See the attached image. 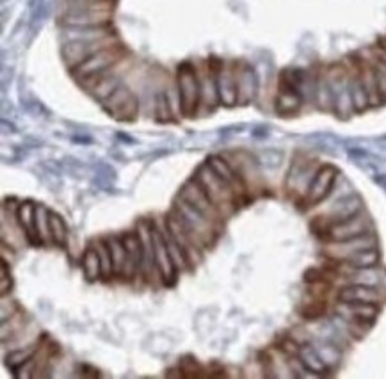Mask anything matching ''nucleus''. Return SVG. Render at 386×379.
<instances>
[{
    "instance_id": "nucleus-15",
    "label": "nucleus",
    "mask_w": 386,
    "mask_h": 379,
    "mask_svg": "<svg viewBox=\"0 0 386 379\" xmlns=\"http://www.w3.org/2000/svg\"><path fill=\"white\" fill-rule=\"evenodd\" d=\"M217 89L221 105L235 107L237 103V61L217 59Z\"/></svg>"
},
{
    "instance_id": "nucleus-12",
    "label": "nucleus",
    "mask_w": 386,
    "mask_h": 379,
    "mask_svg": "<svg viewBox=\"0 0 386 379\" xmlns=\"http://www.w3.org/2000/svg\"><path fill=\"white\" fill-rule=\"evenodd\" d=\"M377 248V239L372 232L363 234L360 237L348 239V241L338 242H324V256L330 260H345L355 253L363 251V249Z\"/></svg>"
},
{
    "instance_id": "nucleus-5",
    "label": "nucleus",
    "mask_w": 386,
    "mask_h": 379,
    "mask_svg": "<svg viewBox=\"0 0 386 379\" xmlns=\"http://www.w3.org/2000/svg\"><path fill=\"white\" fill-rule=\"evenodd\" d=\"M125 57H128V50L125 48L120 41V43H116V45L107 46V48L100 50L98 53L89 57L88 61H84V63L78 64L77 68L70 70V73H71V77L78 82V81H82V78L91 77V75H96V73H102V71H107V70H110V68L118 66Z\"/></svg>"
},
{
    "instance_id": "nucleus-31",
    "label": "nucleus",
    "mask_w": 386,
    "mask_h": 379,
    "mask_svg": "<svg viewBox=\"0 0 386 379\" xmlns=\"http://www.w3.org/2000/svg\"><path fill=\"white\" fill-rule=\"evenodd\" d=\"M28 316L20 308V312L14 313L13 317H9L7 321H2V342L11 341V338L16 337L18 333L25 330L28 326Z\"/></svg>"
},
{
    "instance_id": "nucleus-40",
    "label": "nucleus",
    "mask_w": 386,
    "mask_h": 379,
    "mask_svg": "<svg viewBox=\"0 0 386 379\" xmlns=\"http://www.w3.org/2000/svg\"><path fill=\"white\" fill-rule=\"evenodd\" d=\"M380 45H381V46H383V48L386 50V38H383V39H380Z\"/></svg>"
},
{
    "instance_id": "nucleus-28",
    "label": "nucleus",
    "mask_w": 386,
    "mask_h": 379,
    "mask_svg": "<svg viewBox=\"0 0 386 379\" xmlns=\"http://www.w3.org/2000/svg\"><path fill=\"white\" fill-rule=\"evenodd\" d=\"M82 269H84V276L88 281H98L102 280V266H100L98 251L93 244L85 248L84 255H82Z\"/></svg>"
},
{
    "instance_id": "nucleus-17",
    "label": "nucleus",
    "mask_w": 386,
    "mask_h": 379,
    "mask_svg": "<svg viewBox=\"0 0 386 379\" xmlns=\"http://www.w3.org/2000/svg\"><path fill=\"white\" fill-rule=\"evenodd\" d=\"M338 303H369V305H381L385 299L383 291L374 285H342L337 292Z\"/></svg>"
},
{
    "instance_id": "nucleus-34",
    "label": "nucleus",
    "mask_w": 386,
    "mask_h": 379,
    "mask_svg": "<svg viewBox=\"0 0 386 379\" xmlns=\"http://www.w3.org/2000/svg\"><path fill=\"white\" fill-rule=\"evenodd\" d=\"M313 346H315L317 353H319V356L323 358V362L326 363L330 369H335V367L340 365L342 353L337 344H333V342H320V344H313Z\"/></svg>"
},
{
    "instance_id": "nucleus-19",
    "label": "nucleus",
    "mask_w": 386,
    "mask_h": 379,
    "mask_svg": "<svg viewBox=\"0 0 386 379\" xmlns=\"http://www.w3.org/2000/svg\"><path fill=\"white\" fill-rule=\"evenodd\" d=\"M355 61H356V68H358V75H360V78H362L363 88H365L367 95H369L370 107H380L381 103H385V100H383V96H381L380 84H377V77H376V71H374L372 63H370L369 57H367L363 52L358 53V56H355Z\"/></svg>"
},
{
    "instance_id": "nucleus-2",
    "label": "nucleus",
    "mask_w": 386,
    "mask_h": 379,
    "mask_svg": "<svg viewBox=\"0 0 386 379\" xmlns=\"http://www.w3.org/2000/svg\"><path fill=\"white\" fill-rule=\"evenodd\" d=\"M194 178L198 180V184L205 189L209 198L212 199L214 205L219 209V212L223 214L224 219L234 216L235 210L241 207L237 202V196L231 191L230 185H228L226 182L210 167L209 162L202 164V166L198 167V171L194 173Z\"/></svg>"
},
{
    "instance_id": "nucleus-11",
    "label": "nucleus",
    "mask_w": 386,
    "mask_h": 379,
    "mask_svg": "<svg viewBox=\"0 0 386 379\" xmlns=\"http://www.w3.org/2000/svg\"><path fill=\"white\" fill-rule=\"evenodd\" d=\"M198 75L202 85V107L207 110H214L221 105L219 89H217V59H205L199 63Z\"/></svg>"
},
{
    "instance_id": "nucleus-24",
    "label": "nucleus",
    "mask_w": 386,
    "mask_h": 379,
    "mask_svg": "<svg viewBox=\"0 0 386 379\" xmlns=\"http://www.w3.org/2000/svg\"><path fill=\"white\" fill-rule=\"evenodd\" d=\"M299 360H301L303 367H305L312 376H326V374L330 373V367L323 362L313 342H306V344L301 346Z\"/></svg>"
},
{
    "instance_id": "nucleus-39",
    "label": "nucleus",
    "mask_w": 386,
    "mask_h": 379,
    "mask_svg": "<svg viewBox=\"0 0 386 379\" xmlns=\"http://www.w3.org/2000/svg\"><path fill=\"white\" fill-rule=\"evenodd\" d=\"M91 2H100V0H64V4H91Z\"/></svg>"
},
{
    "instance_id": "nucleus-21",
    "label": "nucleus",
    "mask_w": 386,
    "mask_h": 379,
    "mask_svg": "<svg viewBox=\"0 0 386 379\" xmlns=\"http://www.w3.org/2000/svg\"><path fill=\"white\" fill-rule=\"evenodd\" d=\"M259 89V81L253 66H249L244 61L237 63V103L239 105H248L253 102Z\"/></svg>"
},
{
    "instance_id": "nucleus-18",
    "label": "nucleus",
    "mask_w": 386,
    "mask_h": 379,
    "mask_svg": "<svg viewBox=\"0 0 386 379\" xmlns=\"http://www.w3.org/2000/svg\"><path fill=\"white\" fill-rule=\"evenodd\" d=\"M125 242V248H127V264H125L123 271V280H137L139 271H141L142 264V244L141 237H139L137 230L127 232V234L121 235Z\"/></svg>"
},
{
    "instance_id": "nucleus-8",
    "label": "nucleus",
    "mask_w": 386,
    "mask_h": 379,
    "mask_svg": "<svg viewBox=\"0 0 386 379\" xmlns=\"http://www.w3.org/2000/svg\"><path fill=\"white\" fill-rule=\"evenodd\" d=\"M103 109L110 114L116 121H134L139 113L137 95L128 85L121 84L105 102L102 103Z\"/></svg>"
},
{
    "instance_id": "nucleus-4",
    "label": "nucleus",
    "mask_w": 386,
    "mask_h": 379,
    "mask_svg": "<svg viewBox=\"0 0 386 379\" xmlns=\"http://www.w3.org/2000/svg\"><path fill=\"white\" fill-rule=\"evenodd\" d=\"M363 210H365V205H363V199L360 198L358 194L345 196V198L335 202L333 205L326 210V212L313 217L310 227H312L313 234L319 237V235H323L324 232L330 230L331 227L342 223V221H348V219H351V217L358 216V214L363 212Z\"/></svg>"
},
{
    "instance_id": "nucleus-6",
    "label": "nucleus",
    "mask_w": 386,
    "mask_h": 379,
    "mask_svg": "<svg viewBox=\"0 0 386 379\" xmlns=\"http://www.w3.org/2000/svg\"><path fill=\"white\" fill-rule=\"evenodd\" d=\"M338 178V170L331 164H324V166L317 167L315 175H313L312 182H310L308 189H306L305 196L301 199L303 209H312V207L319 205L320 202L330 196V192L333 191L335 184H337Z\"/></svg>"
},
{
    "instance_id": "nucleus-20",
    "label": "nucleus",
    "mask_w": 386,
    "mask_h": 379,
    "mask_svg": "<svg viewBox=\"0 0 386 379\" xmlns=\"http://www.w3.org/2000/svg\"><path fill=\"white\" fill-rule=\"evenodd\" d=\"M164 219H166L167 228H169V232L173 234V237L178 241V244H180L182 248H184V251H185V255H187L191 266L192 267L199 266V264H202V260H203V256H205V251H202V249H199L198 246L194 244V241H192V239L187 235V232H185L184 228H182L180 221L177 219V216H174V214L171 212V210H169V214H167V216L164 217Z\"/></svg>"
},
{
    "instance_id": "nucleus-36",
    "label": "nucleus",
    "mask_w": 386,
    "mask_h": 379,
    "mask_svg": "<svg viewBox=\"0 0 386 379\" xmlns=\"http://www.w3.org/2000/svg\"><path fill=\"white\" fill-rule=\"evenodd\" d=\"M301 346L298 341H296L294 337L291 335H280V337L276 338V348L280 349L281 353H283L287 358H296V356H299V351H301Z\"/></svg>"
},
{
    "instance_id": "nucleus-16",
    "label": "nucleus",
    "mask_w": 386,
    "mask_h": 379,
    "mask_svg": "<svg viewBox=\"0 0 386 379\" xmlns=\"http://www.w3.org/2000/svg\"><path fill=\"white\" fill-rule=\"evenodd\" d=\"M153 230V242H155V264L157 269H159L160 276H162V285H167V287H173L174 281H177L178 269L174 267L173 259L169 255V249H167L166 239H164L162 232L157 227V223H152Z\"/></svg>"
},
{
    "instance_id": "nucleus-27",
    "label": "nucleus",
    "mask_w": 386,
    "mask_h": 379,
    "mask_svg": "<svg viewBox=\"0 0 386 379\" xmlns=\"http://www.w3.org/2000/svg\"><path fill=\"white\" fill-rule=\"evenodd\" d=\"M41 341L34 342V344L31 346H25V348L20 349H14V351H9V355H4V362H6V365L9 367L11 370L18 369V367H21L24 363H27L28 360H32L36 356V353L39 351V348H41Z\"/></svg>"
},
{
    "instance_id": "nucleus-14",
    "label": "nucleus",
    "mask_w": 386,
    "mask_h": 379,
    "mask_svg": "<svg viewBox=\"0 0 386 379\" xmlns=\"http://www.w3.org/2000/svg\"><path fill=\"white\" fill-rule=\"evenodd\" d=\"M137 230L139 237H141V244H142V264H141V271H139V278L137 280H145L148 284H152L153 276H160L159 269H157L155 264V242H153V230H152V223H146V221H139V224L135 227Z\"/></svg>"
},
{
    "instance_id": "nucleus-25",
    "label": "nucleus",
    "mask_w": 386,
    "mask_h": 379,
    "mask_svg": "<svg viewBox=\"0 0 386 379\" xmlns=\"http://www.w3.org/2000/svg\"><path fill=\"white\" fill-rule=\"evenodd\" d=\"M36 207L38 205L32 202L20 203L16 209V219L21 230H24V234L27 235V239H31L32 242L39 244L38 235H36Z\"/></svg>"
},
{
    "instance_id": "nucleus-3",
    "label": "nucleus",
    "mask_w": 386,
    "mask_h": 379,
    "mask_svg": "<svg viewBox=\"0 0 386 379\" xmlns=\"http://www.w3.org/2000/svg\"><path fill=\"white\" fill-rule=\"evenodd\" d=\"M177 89L180 96L182 116L194 118L198 109H202V85H199V75L196 64L182 63L177 70Z\"/></svg>"
},
{
    "instance_id": "nucleus-13",
    "label": "nucleus",
    "mask_w": 386,
    "mask_h": 379,
    "mask_svg": "<svg viewBox=\"0 0 386 379\" xmlns=\"http://www.w3.org/2000/svg\"><path fill=\"white\" fill-rule=\"evenodd\" d=\"M207 162L210 164V167H212L228 185H230L231 191L237 196L239 205H242V203L248 199L249 191L244 178H242V175L237 171V167H235L224 155H210L209 159H207Z\"/></svg>"
},
{
    "instance_id": "nucleus-29",
    "label": "nucleus",
    "mask_w": 386,
    "mask_h": 379,
    "mask_svg": "<svg viewBox=\"0 0 386 379\" xmlns=\"http://www.w3.org/2000/svg\"><path fill=\"white\" fill-rule=\"evenodd\" d=\"M36 235H38L39 244H53L52 228H50V210L43 205L36 207Z\"/></svg>"
},
{
    "instance_id": "nucleus-38",
    "label": "nucleus",
    "mask_w": 386,
    "mask_h": 379,
    "mask_svg": "<svg viewBox=\"0 0 386 379\" xmlns=\"http://www.w3.org/2000/svg\"><path fill=\"white\" fill-rule=\"evenodd\" d=\"M20 312V306L14 299L7 298V296H2V308H0V316H2V321H7L9 317H13L14 313Z\"/></svg>"
},
{
    "instance_id": "nucleus-32",
    "label": "nucleus",
    "mask_w": 386,
    "mask_h": 379,
    "mask_svg": "<svg viewBox=\"0 0 386 379\" xmlns=\"http://www.w3.org/2000/svg\"><path fill=\"white\" fill-rule=\"evenodd\" d=\"M328 312H330V310H328L326 299L312 298V296L308 298V301L299 306V316L306 321L323 319V317L328 316Z\"/></svg>"
},
{
    "instance_id": "nucleus-10",
    "label": "nucleus",
    "mask_w": 386,
    "mask_h": 379,
    "mask_svg": "<svg viewBox=\"0 0 386 379\" xmlns=\"http://www.w3.org/2000/svg\"><path fill=\"white\" fill-rule=\"evenodd\" d=\"M369 232H372V221L367 216L365 210H363L358 216L331 227L330 230H326L323 235H319V239L323 242H338L360 237V235L369 234Z\"/></svg>"
},
{
    "instance_id": "nucleus-23",
    "label": "nucleus",
    "mask_w": 386,
    "mask_h": 379,
    "mask_svg": "<svg viewBox=\"0 0 386 379\" xmlns=\"http://www.w3.org/2000/svg\"><path fill=\"white\" fill-rule=\"evenodd\" d=\"M118 34L116 28L110 25L102 27H84V28H63V41H91V39H102L107 36Z\"/></svg>"
},
{
    "instance_id": "nucleus-35",
    "label": "nucleus",
    "mask_w": 386,
    "mask_h": 379,
    "mask_svg": "<svg viewBox=\"0 0 386 379\" xmlns=\"http://www.w3.org/2000/svg\"><path fill=\"white\" fill-rule=\"evenodd\" d=\"M50 228H52V239L56 246H66L68 227L63 217L56 212H50Z\"/></svg>"
},
{
    "instance_id": "nucleus-1",
    "label": "nucleus",
    "mask_w": 386,
    "mask_h": 379,
    "mask_svg": "<svg viewBox=\"0 0 386 379\" xmlns=\"http://www.w3.org/2000/svg\"><path fill=\"white\" fill-rule=\"evenodd\" d=\"M116 0H100L91 4H63L59 16L61 28L102 27L113 24Z\"/></svg>"
},
{
    "instance_id": "nucleus-33",
    "label": "nucleus",
    "mask_w": 386,
    "mask_h": 379,
    "mask_svg": "<svg viewBox=\"0 0 386 379\" xmlns=\"http://www.w3.org/2000/svg\"><path fill=\"white\" fill-rule=\"evenodd\" d=\"M93 246L96 248L100 256V266H102V280L109 281L114 276V266H113V256H110L109 244H107V239H100V241L93 242Z\"/></svg>"
},
{
    "instance_id": "nucleus-26",
    "label": "nucleus",
    "mask_w": 386,
    "mask_h": 379,
    "mask_svg": "<svg viewBox=\"0 0 386 379\" xmlns=\"http://www.w3.org/2000/svg\"><path fill=\"white\" fill-rule=\"evenodd\" d=\"M107 244H109L110 256H113L114 276L123 278L125 264H127V248H125L123 237H120V235H110V237H107Z\"/></svg>"
},
{
    "instance_id": "nucleus-22",
    "label": "nucleus",
    "mask_w": 386,
    "mask_h": 379,
    "mask_svg": "<svg viewBox=\"0 0 386 379\" xmlns=\"http://www.w3.org/2000/svg\"><path fill=\"white\" fill-rule=\"evenodd\" d=\"M155 223H157V227L160 228V232H162L164 239H166L167 249H169V255H171V259H173V264H174V267L178 269V273H187V271H191L192 269L191 262H189L184 248L178 244V241L173 237V234L169 232V228H167L166 219L162 217V219H157Z\"/></svg>"
},
{
    "instance_id": "nucleus-7",
    "label": "nucleus",
    "mask_w": 386,
    "mask_h": 379,
    "mask_svg": "<svg viewBox=\"0 0 386 379\" xmlns=\"http://www.w3.org/2000/svg\"><path fill=\"white\" fill-rule=\"evenodd\" d=\"M116 43H120L118 34L107 36V38L102 39H91V41H68L63 45V59L64 63H66V66L70 68V70H73L78 64L88 61L89 57L98 53L100 50L116 45Z\"/></svg>"
},
{
    "instance_id": "nucleus-9",
    "label": "nucleus",
    "mask_w": 386,
    "mask_h": 379,
    "mask_svg": "<svg viewBox=\"0 0 386 379\" xmlns=\"http://www.w3.org/2000/svg\"><path fill=\"white\" fill-rule=\"evenodd\" d=\"M178 196H180L182 199H185L187 203H191V205L194 207V209H198L202 214H205V216L209 217L210 221H214L217 227L223 228L224 221L226 219H224L223 214H221L219 209L214 205L212 199H210L209 194L205 192V189L198 184V180H196L194 177L182 185L180 194Z\"/></svg>"
},
{
    "instance_id": "nucleus-37",
    "label": "nucleus",
    "mask_w": 386,
    "mask_h": 379,
    "mask_svg": "<svg viewBox=\"0 0 386 379\" xmlns=\"http://www.w3.org/2000/svg\"><path fill=\"white\" fill-rule=\"evenodd\" d=\"M11 287H13V278H11L9 266H7V260H2V267H0V294L7 296Z\"/></svg>"
},
{
    "instance_id": "nucleus-30",
    "label": "nucleus",
    "mask_w": 386,
    "mask_h": 379,
    "mask_svg": "<svg viewBox=\"0 0 386 379\" xmlns=\"http://www.w3.org/2000/svg\"><path fill=\"white\" fill-rule=\"evenodd\" d=\"M342 262L349 264L355 269H365V267H376L380 266L381 262V253L380 248H370V249H363V251L355 253L349 259L342 260Z\"/></svg>"
}]
</instances>
